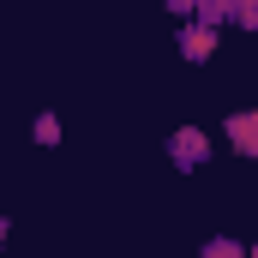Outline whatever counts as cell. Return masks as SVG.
<instances>
[{
    "instance_id": "2",
    "label": "cell",
    "mask_w": 258,
    "mask_h": 258,
    "mask_svg": "<svg viewBox=\"0 0 258 258\" xmlns=\"http://www.w3.org/2000/svg\"><path fill=\"white\" fill-rule=\"evenodd\" d=\"M216 42H222V36H216L210 24H198V18H186V24H180V36H174V48H180L192 66H204V60H210V54H216Z\"/></svg>"
},
{
    "instance_id": "3",
    "label": "cell",
    "mask_w": 258,
    "mask_h": 258,
    "mask_svg": "<svg viewBox=\"0 0 258 258\" xmlns=\"http://www.w3.org/2000/svg\"><path fill=\"white\" fill-rule=\"evenodd\" d=\"M222 132H228V150L234 156H258V108H234L222 120Z\"/></svg>"
},
{
    "instance_id": "4",
    "label": "cell",
    "mask_w": 258,
    "mask_h": 258,
    "mask_svg": "<svg viewBox=\"0 0 258 258\" xmlns=\"http://www.w3.org/2000/svg\"><path fill=\"white\" fill-rule=\"evenodd\" d=\"M30 138H36L42 150H54V144H60V138H66V120H60V114H54V108H42V114L30 120Z\"/></svg>"
},
{
    "instance_id": "7",
    "label": "cell",
    "mask_w": 258,
    "mask_h": 258,
    "mask_svg": "<svg viewBox=\"0 0 258 258\" xmlns=\"http://www.w3.org/2000/svg\"><path fill=\"white\" fill-rule=\"evenodd\" d=\"M6 234H12V222H6V216H0V246H6Z\"/></svg>"
},
{
    "instance_id": "5",
    "label": "cell",
    "mask_w": 258,
    "mask_h": 258,
    "mask_svg": "<svg viewBox=\"0 0 258 258\" xmlns=\"http://www.w3.org/2000/svg\"><path fill=\"white\" fill-rule=\"evenodd\" d=\"M198 258H246V240H234V234H210V240L198 246Z\"/></svg>"
},
{
    "instance_id": "6",
    "label": "cell",
    "mask_w": 258,
    "mask_h": 258,
    "mask_svg": "<svg viewBox=\"0 0 258 258\" xmlns=\"http://www.w3.org/2000/svg\"><path fill=\"white\" fill-rule=\"evenodd\" d=\"M228 18H234V24H258V6H252V0H234Z\"/></svg>"
},
{
    "instance_id": "1",
    "label": "cell",
    "mask_w": 258,
    "mask_h": 258,
    "mask_svg": "<svg viewBox=\"0 0 258 258\" xmlns=\"http://www.w3.org/2000/svg\"><path fill=\"white\" fill-rule=\"evenodd\" d=\"M168 162H174L180 174H198V168L210 162V132H204V126H174V138H168Z\"/></svg>"
}]
</instances>
